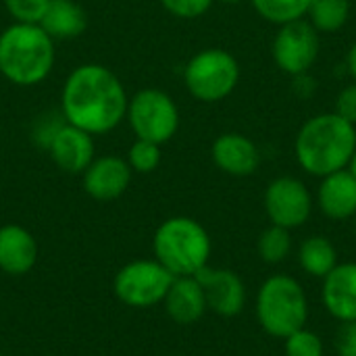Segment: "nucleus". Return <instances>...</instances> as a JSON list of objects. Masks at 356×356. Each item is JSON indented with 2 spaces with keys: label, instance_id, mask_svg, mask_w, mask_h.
I'll return each mask as SVG.
<instances>
[{
  "label": "nucleus",
  "instance_id": "1",
  "mask_svg": "<svg viewBox=\"0 0 356 356\" xmlns=\"http://www.w3.org/2000/svg\"><path fill=\"white\" fill-rule=\"evenodd\" d=\"M127 94L121 79L102 65H81L67 77L60 94L67 123L88 134H108L127 113Z\"/></svg>",
  "mask_w": 356,
  "mask_h": 356
},
{
  "label": "nucleus",
  "instance_id": "2",
  "mask_svg": "<svg viewBox=\"0 0 356 356\" xmlns=\"http://www.w3.org/2000/svg\"><path fill=\"white\" fill-rule=\"evenodd\" d=\"M298 165L315 177L348 167L356 150V125L338 113H321L311 117L294 142Z\"/></svg>",
  "mask_w": 356,
  "mask_h": 356
},
{
  "label": "nucleus",
  "instance_id": "3",
  "mask_svg": "<svg viewBox=\"0 0 356 356\" xmlns=\"http://www.w3.org/2000/svg\"><path fill=\"white\" fill-rule=\"evenodd\" d=\"M54 67V40L38 23H13L0 33V73L17 86L44 81Z\"/></svg>",
  "mask_w": 356,
  "mask_h": 356
},
{
  "label": "nucleus",
  "instance_id": "4",
  "mask_svg": "<svg viewBox=\"0 0 356 356\" xmlns=\"http://www.w3.org/2000/svg\"><path fill=\"white\" fill-rule=\"evenodd\" d=\"M152 250L167 271L175 277H188L209 265L211 236L192 217H171L156 227Z\"/></svg>",
  "mask_w": 356,
  "mask_h": 356
},
{
  "label": "nucleus",
  "instance_id": "5",
  "mask_svg": "<svg viewBox=\"0 0 356 356\" xmlns=\"http://www.w3.org/2000/svg\"><path fill=\"white\" fill-rule=\"evenodd\" d=\"M257 319L269 336L282 340L302 330L309 321V300L300 282L284 273L265 280L257 296Z\"/></svg>",
  "mask_w": 356,
  "mask_h": 356
},
{
  "label": "nucleus",
  "instance_id": "6",
  "mask_svg": "<svg viewBox=\"0 0 356 356\" xmlns=\"http://www.w3.org/2000/svg\"><path fill=\"white\" fill-rule=\"evenodd\" d=\"M184 81L196 100L219 102L236 90L240 81V65L227 50L207 48L188 60Z\"/></svg>",
  "mask_w": 356,
  "mask_h": 356
},
{
  "label": "nucleus",
  "instance_id": "7",
  "mask_svg": "<svg viewBox=\"0 0 356 356\" xmlns=\"http://www.w3.org/2000/svg\"><path fill=\"white\" fill-rule=\"evenodd\" d=\"M175 275L156 259H138L123 265L115 280V296L131 309H148L165 300Z\"/></svg>",
  "mask_w": 356,
  "mask_h": 356
},
{
  "label": "nucleus",
  "instance_id": "8",
  "mask_svg": "<svg viewBox=\"0 0 356 356\" xmlns=\"http://www.w3.org/2000/svg\"><path fill=\"white\" fill-rule=\"evenodd\" d=\"M134 134L154 144L169 142L179 129V111L173 98L156 88L140 90L127 102L125 113Z\"/></svg>",
  "mask_w": 356,
  "mask_h": 356
},
{
  "label": "nucleus",
  "instance_id": "9",
  "mask_svg": "<svg viewBox=\"0 0 356 356\" xmlns=\"http://www.w3.org/2000/svg\"><path fill=\"white\" fill-rule=\"evenodd\" d=\"M271 52L284 73L292 77L305 75L319 56V31L305 19L280 25Z\"/></svg>",
  "mask_w": 356,
  "mask_h": 356
},
{
  "label": "nucleus",
  "instance_id": "10",
  "mask_svg": "<svg viewBox=\"0 0 356 356\" xmlns=\"http://www.w3.org/2000/svg\"><path fill=\"white\" fill-rule=\"evenodd\" d=\"M265 211L271 225L296 229L309 221L313 213V196L305 181L284 175L267 186Z\"/></svg>",
  "mask_w": 356,
  "mask_h": 356
},
{
  "label": "nucleus",
  "instance_id": "11",
  "mask_svg": "<svg viewBox=\"0 0 356 356\" xmlns=\"http://www.w3.org/2000/svg\"><path fill=\"white\" fill-rule=\"evenodd\" d=\"M204 292L207 309L221 317H236L246 305V286L232 269L204 267L194 275Z\"/></svg>",
  "mask_w": 356,
  "mask_h": 356
},
{
  "label": "nucleus",
  "instance_id": "12",
  "mask_svg": "<svg viewBox=\"0 0 356 356\" xmlns=\"http://www.w3.org/2000/svg\"><path fill=\"white\" fill-rule=\"evenodd\" d=\"M48 152L54 165L65 173H83L94 161L92 134L67 123L56 127L48 140Z\"/></svg>",
  "mask_w": 356,
  "mask_h": 356
},
{
  "label": "nucleus",
  "instance_id": "13",
  "mask_svg": "<svg viewBox=\"0 0 356 356\" xmlns=\"http://www.w3.org/2000/svg\"><path fill=\"white\" fill-rule=\"evenodd\" d=\"M131 167L119 156H100L83 171V190L100 202H111L123 196L131 184Z\"/></svg>",
  "mask_w": 356,
  "mask_h": 356
},
{
  "label": "nucleus",
  "instance_id": "14",
  "mask_svg": "<svg viewBox=\"0 0 356 356\" xmlns=\"http://www.w3.org/2000/svg\"><path fill=\"white\" fill-rule=\"evenodd\" d=\"M211 156L223 173H229L234 177L252 175L261 165V152L257 144L236 131L221 134L213 142Z\"/></svg>",
  "mask_w": 356,
  "mask_h": 356
},
{
  "label": "nucleus",
  "instance_id": "15",
  "mask_svg": "<svg viewBox=\"0 0 356 356\" xmlns=\"http://www.w3.org/2000/svg\"><path fill=\"white\" fill-rule=\"evenodd\" d=\"M321 298L327 313L340 323L356 321V263L336 265L323 277Z\"/></svg>",
  "mask_w": 356,
  "mask_h": 356
},
{
  "label": "nucleus",
  "instance_id": "16",
  "mask_svg": "<svg viewBox=\"0 0 356 356\" xmlns=\"http://www.w3.org/2000/svg\"><path fill=\"white\" fill-rule=\"evenodd\" d=\"M321 213L334 221H344L356 215V177L346 169L321 177L317 190Z\"/></svg>",
  "mask_w": 356,
  "mask_h": 356
},
{
  "label": "nucleus",
  "instance_id": "17",
  "mask_svg": "<svg viewBox=\"0 0 356 356\" xmlns=\"http://www.w3.org/2000/svg\"><path fill=\"white\" fill-rule=\"evenodd\" d=\"M38 261V242L23 225L8 223L0 227V271L6 275H25Z\"/></svg>",
  "mask_w": 356,
  "mask_h": 356
},
{
  "label": "nucleus",
  "instance_id": "18",
  "mask_svg": "<svg viewBox=\"0 0 356 356\" xmlns=\"http://www.w3.org/2000/svg\"><path fill=\"white\" fill-rule=\"evenodd\" d=\"M163 307L169 319L177 325H192L209 311L204 292L194 275L175 277L163 300Z\"/></svg>",
  "mask_w": 356,
  "mask_h": 356
},
{
  "label": "nucleus",
  "instance_id": "19",
  "mask_svg": "<svg viewBox=\"0 0 356 356\" xmlns=\"http://www.w3.org/2000/svg\"><path fill=\"white\" fill-rule=\"evenodd\" d=\"M38 25L52 40H73L83 33L88 17L75 0H50Z\"/></svg>",
  "mask_w": 356,
  "mask_h": 356
},
{
  "label": "nucleus",
  "instance_id": "20",
  "mask_svg": "<svg viewBox=\"0 0 356 356\" xmlns=\"http://www.w3.org/2000/svg\"><path fill=\"white\" fill-rule=\"evenodd\" d=\"M298 263L305 273L323 280L338 265V252L325 236H311L298 248Z\"/></svg>",
  "mask_w": 356,
  "mask_h": 356
},
{
  "label": "nucleus",
  "instance_id": "21",
  "mask_svg": "<svg viewBox=\"0 0 356 356\" xmlns=\"http://www.w3.org/2000/svg\"><path fill=\"white\" fill-rule=\"evenodd\" d=\"M307 17L319 33H334L348 23L350 0H313Z\"/></svg>",
  "mask_w": 356,
  "mask_h": 356
},
{
  "label": "nucleus",
  "instance_id": "22",
  "mask_svg": "<svg viewBox=\"0 0 356 356\" xmlns=\"http://www.w3.org/2000/svg\"><path fill=\"white\" fill-rule=\"evenodd\" d=\"M259 17L273 25L300 21L309 15L313 0H250Z\"/></svg>",
  "mask_w": 356,
  "mask_h": 356
},
{
  "label": "nucleus",
  "instance_id": "23",
  "mask_svg": "<svg viewBox=\"0 0 356 356\" xmlns=\"http://www.w3.org/2000/svg\"><path fill=\"white\" fill-rule=\"evenodd\" d=\"M259 254L265 263L269 265H277L282 261L288 259V254L292 252V234L286 227L280 225H269L261 238H259Z\"/></svg>",
  "mask_w": 356,
  "mask_h": 356
},
{
  "label": "nucleus",
  "instance_id": "24",
  "mask_svg": "<svg viewBox=\"0 0 356 356\" xmlns=\"http://www.w3.org/2000/svg\"><path fill=\"white\" fill-rule=\"evenodd\" d=\"M127 163L136 173H150L161 163V146L138 138L127 152Z\"/></svg>",
  "mask_w": 356,
  "mask_h": 356
},
{
  "label": "nucleus",
  "instance_id": "25",
  "mask_svg": "<svg viewBox=\"0 0 356 356\" xmlns=\"http://www.w3.org/2000/svg\"><path fill=\"white\" fill-rule=\"evenodd\" d=\"M284 350L286 356H323V340L315 332L302 327L286 338Z\"/></svg>",
  "mask_w": 356,
  "mask_h": 356
},
{
  "label": "nucleus",
  "instance_id": "26",
  "mask_svg": "<svg viewBox=\"0 0 356 356\" xmlns=\"http://www.w3.org/2000/svg\"><path fill=\"white\" fill-rule=\"evenodd\" d=\"M50 0H4L6 10L17 23H40Z\"/></svg>",
  "mask_w": 356,
  "mask_h": 356
},
{
  "label": "nucleus",
  "instance_id": "27",
  "mask_svg": "<svg viewBox=\"0 0 356 356\" xmlns=\"http://www.w3.org/2000/svg\"><path fill=\"white\" fill-rule=\"evenodd\" d=\"M215 0H161V4L179 19H196L202 17Z\"/></svg>",
  "mask_w": 356,
  "mask_h": 356
},
{
  "label": "nucleus",
  "instance_id": "28",
  "mask_svg": "<svg viewBox=\"0 0 356 356\" xmlns=\"http://www.w3.org/2000/svg\"><path fill=\"white\" fill-rule=\"evenodd\" d=\"M334 348L338 356H356V321H344L336 330Z\"/></svg>",
  "mask_w": 356,
  "mask_h": 356
},
{
  "label": "nucleus",
  "instance_id": "29",
  "mask_svg": "<svg viewBox=\"0 0 356 356\" xmlns=\"http://www.w3.org/2000/svg\"><path fill=\"white\" fill-rule=\"evenodd\" d=\"M334 113H338L342 119L356 125V81L342 88V92L336 98V111Z\"/></svg>",
  "mask_w": 356,
  "mask_h": 356
},
{
  "label": "nucleus",
  "instance_id": "30",
  "mask_svg": "<svg viewBox=\"0 0 356 356\" xmlns=\"http://www.w3.org/2000/svg\"><path fill=\"white\" fill-rule=\"evenodd\" d=\"M346 65H348V71L353 75V79L356 81V42L350 46L348 50V56H346Z\"/></svg>",
  "mask_w": 356,
  "mask_h": 356
},
{
  "label": "nucleus",
  "instance_id": "31",
  "mask_svg": "<svg viewBox=\"0 0 356 356\" xmlns=\"http://www.w3.org/2000/svg\"><path fill=\"white\" fill-rule=\"evenodd\" d=\"M348 171H350V173L356 177V150H355V154H353V159H350V163H348Z\"/></svg>",
  "mask_w": 356,
  "mask_h": 356
},
{
  "label": "nucleus",
  "instance_id": "32",
  "mask_svg": "<svg viewBox=\"0 0 356 356\" xmlns=\"http://www.w3.org/2000/svg\"><path fill=\"white\" fill-rule=\"evenodd\" d=\"M221 2H225V4H240V2H244V0H221Z\"/></svg>",
  "mask_w": 356,
  "mask_h": 356
},
{
  "label": "nucleus",
  "instance_id": "33",
  "mask_svg": "<svg viewBox=\"0 0 356 356\" xmlns=\"http://www.w3.org/2000/svg\"><path fill=\"white\" fill-rule=\"evenodd\" d=\"M0 356H4V355H0Z\"/></svg>",
  "mask_w": 356,
  "mask_h": 356
}]
</instances>
